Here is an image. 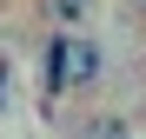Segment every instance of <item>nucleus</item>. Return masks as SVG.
I'll return each instance as SVG.
<instances>
[{
	"instance_id": "nucleus-2",
	"label": "nucleus",
	"mask_w": 146,
	"mask_h": 139,
	"mask_svg": "<svg viewBox=\"0 0 146 139\" xmlns=\"http://www.w3.org/2000/svg\"><path fill=\"white\" fill-rule=\"evenodd\" d=\"M66 93V27L46 40V99H60Z\"/></svg>"
},
{
	"instance_id": "nucleus-1",
	"label": "nucleus",
	"mask_w": 146,
	"mask_h": 139,
	"mask_svg": "<svg viewBox=\"0 0 146 139\" xmlns=\"http://www.w3.org/2000/svg\"><path fill=\"white\" fill-rule=\"evenodd\" d=\"M106 73V53L86 27H66V93H93Z\"/></svg>"
},
{
	"instance_id": "nucleus-4",
	"label": "nucleus",
	"mask_w": 146,
	"mask_h": 139,
	"mask_svg": "<svg viewBox=\"0 0 146 139\" xmlns=\"http://www.w3.org/2000/svg\"><path fill=\"white\" fill-rule=\"evenodd\" d=\"M7 86H13V60L0 53V113H7Z\"/></svg>"
},
{
	"instance_id": "nucleus-3",
	"label": "nucleus",
	"mask_w": 146,
	"mask_h": 139,
	"mask_svg": "<svg viewBox=\"0 0 146 139\" xmlns=\"http://www.w3.org/2000/svg\"><path fill=\"white\" fill-rule=\"evenodd\" d=\"M86 7H93V0H53V20H60V27H80Z\"/></svg>"
}]
</instances>
